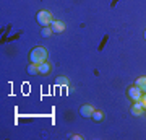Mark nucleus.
Wrapping results in <instances>:
<instances>
[{
    "instance_id": "0eeeda50",
    "label": "nucleus",
    "mask_w": 146,
    "mask_h": 140,
    "mask_svg": "<svg viewBox=\"0 0 146 140\" xmlns=\"http://www.w3.org/2000/svg\"><path fill=\"white\" fill-rule=\"evenodd\" d=\"M50 64L47 62H42V64H39V65H37V72L41 73V75H47V73H50Z\"/></svg>"
},
{
    "instance_id": "f03ea898",
    "label": "nucleus",
    "mask_w": 146,
    "mask_h": 140,
    "mask_svg": "<svg viewBox=\"0 0 146 140\" xmlns=\"http://www.w3.org/2000/svg\"><path fill=\"white\" fill-rule=\"evenodd\" d=\"M36 21L41 26H49L54 21L52 20V13H50L49 10H39L36 13Z\"/></svg>"
},
{
    "instance_id": "4468645a",
    "label": "nucleus",
    "mask_w": 146,
    "mask_h": 140,
    "mask_svg": "<svg viewBox=\"0 0 146 140\" xmlns=\"http://www.w3.org/2000/svg\"><path fill=\"white\" fill-rule=\"evenodd\" d=\"M70 139H73V140H81V139H83V135H70Z\"/></svg>"
},
{
    "instance_id": "f257e3e1",
    "label": "nucleus",
    "mask_w": 146,
    "mask_h": 140,
    "mask_svg": "<svg viewBox=\"0 0 146 140\" xmlns=\"http://www.w3.org/2000/svg\"><path fill=\"white\" fill-rule=\"evenodd\" d=\"M47 60V49L46 47H34L31 52H29V62L36 64V65H39V64L46 62Z\"/></svg>"
},
{
    "instance_id": "1a4fd4ad",
    "label": "nucleus",
    "mask_w": 146,
    "mask_h": 140,
    "mask_svg": "<svg viewBox=\"0 0 146 140\" xmlns=\"http://www.w3.org/2000/svg\"><path fill=\"white\" fill-rule=\"evenodd\" d=\"M91 119H93L94 122H101V121L104 119V114H102L101 111H94L93 116H91Z\"/></svg>"
},
{
    "instance_id": "423d86ee",
    "label": "nucleus",
    "mask_w": 146,
    "mask_h": 140,
    "mask_svg": "<svg viewBox=\"0 0 146 140\" xmlns=\"http://www.w3.org/2000/svg\"><path fill=\"white\" fill-rule=\"evenodd\" d=\"M94 111H96V109H94L91 104H83V106L80 108V114L83 116V117H91Z\"/></svg>"
},
{
    "instance_id": "7ed1b4c3",
    "label": "nucleus",
    "mask_w": 146,
    "mask_h": 140,
    "mask_svg": "<svg viewBox=\"0 0 146 140\" xmlns=\"http://www.w3.org/2000/svg\"><path fill=\"white\" fill-rule=\"evenodd\" d=\"M127 96H128L131 101H138V99H141V96H143V91H141L136 85H131V86H128V90H127Z\"/></svg>"
},
{
    "instance_id": "f8f14e48",
    "label": "nucleus",
    "mask_w": 146,
    "mask_h": 140,
    "mask_svg": "<svg viewBox=\"0 0 146 140\" xmlns=\"http://www.w3.org/2000/svg\"><path fill=\"white\" fill-rule=\"evenodd\" d=\"M57 83L58 85H68V80H67V77H58Z\"/></svg>"
},
{
    "instance_id": "6e6552de",
    "label": "nucleus",
    "mask_w": 146,
    "mask_h": 140,
    "mask_svg": "<svg viewBox=\"0 0 146 140\" xmlns=\"http://www.w3.org/2000/svg\"><path fill=\"white\" fill-rule=\"evenodd\" d=\"M135 85L143 91V93H146V77H138L136 82H135Z\"/></svg>"
},
{
    "instance_id": "9b49d317",
    "label": "nucleus",
    "mask_w": 146,
    "mask_h": 140,
    "mask_svg": "<svg viewBox=\"0 0 146 140\" xmlns=\"http://www.w3.org/2000/svg\"><path fill=\"white\" fill-rule=\"evenodd\" d=\"M41 34L42 36H50V34H54L52 33V28H49V26H42V29H41Z\"/></svg>"
},
{
    "instance_id": "39448f33",
    "label": "nucleus",
    "mask_w": 146,
    "mask_h": 140,
    "mask_svg": "<svg viewBox=\"0 0 146 140\" xmlns=\"http://www.w3.org/2000/svg\"><path fill=\"white\" fill-rule=\"evenodd\" d=\"M50 28H52V33L54 34H58V33H63L65 31V23L60 20H54L50 23Z\"/></svg>"
},
{
    "instance_id": "9d476101",
    "label": "nucleus",
    "mask_w": 146,
    "mask_h": 140,
    "mask_svg": "<svg viewBox=\"0 0 146 140\" xmlns=\"http://www.w3.org/2000/svg\"><path fill=\"white\" fill-rule=\"evenodd\" d=\"M26 72L29 73V75H36V73H39V72H37V65H36V64H33V62L26 67Z\"/></svg>"
},
{
    "instance_id": "20e7f679",
    "label": "nucleus",
    "mask_w": 146,
    "mask_h": 140,
    "mask_svg": "<svg viewBox=\"0 0 146 140\" xmlns=\"http://www.w3.org/2000/svg\"><path fill=\"white\" fill-rule=\"evenodd\" d=\"M131 114L136 116V117H140V116L145 114V108H143L141 99H138V101H133V106H131Z\"/></svg>"
},
{
    "instance_id": "2eb2a0df",
    "label": "nucleus",
    "mask_w": 146,
    "mask_h": 140,
    "mask_svg": "<svg viewBox=\"0 0 146 140\" xmlns=\"http://www.w3.org/2000/svg\"><path fill=\"white\" fill-rule=\"evenodd\" d=\"M145 39H146V31H145Z\"/></svg>"
},
{
    "instance_id": "ddd939ff",
    "label": "nucleus",
    "mask_w": 146,
    "mask_h": 140,
    "mask_svg": "<svg viewBox=\"0 0 146 140\" xmlns=\"http://www.w3.org/2000/svg\"><path fill=\"white\" fill-rule=\"evenodd\" d=\"M141 103H143V108L146 111V93H143V96H141Z\"/></svg>"
}]
</instances>
